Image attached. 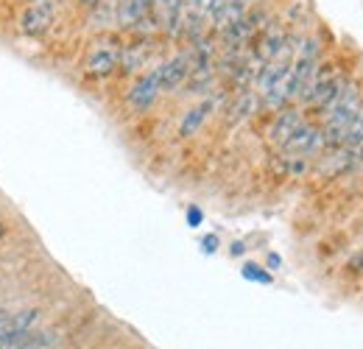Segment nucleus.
Wrapping results in <instances>:
<instances>
[{
  "instance_id": "obj_14",
  "label": "nucleus",
  "mask_w": 363,
  "mask_h": 349,
  "mask_svg": "<svg viewBox=\"0 0 363 349\" xmlns=\"http://www.w3.org/2000/svg\"><path fill=\"white\" fill-rule=\"evenodd\" d=\"M240 271H243V277H246V279H252V282L272 285V274H269V271H263V268H260V265H255V262H246Z\"/></svg>"
},
{
  "instance_id": "obj_3",
  "label": "nucleus",
  "mask_w": 363,
  "mask_h": 349,
  "mask_svg": "<svg viewBox=\"0 0 363 349\" xmlns=\"http://www.w3.org/2000/svg\"><path fill=\"white\" fill-rule=\"evenodd\" d=\"M40 321V313L37 310H23V313H9L3 321H0V344H17V341H26L34 327Z\"/></svg>"
},
{
  "instance_id": "obj_1",
  "label": "nucleus",
  "mask_w": 363,
  "mask_h": 349,
  "mask_svg": "<svg viewBox=\"0 0 363 349\" xmlns=\"http://www.w3.org/2000/svg\"><path fill=\"white\" fill-rule=\"evenodd\" d=\"M358 115H361V89L355 84H344L338 98L327 109V121H324V129H321V143L324 145H341Z\"/></svg>"
},
{
  "instance_id": "obj_4",
  "label": "nucleus",
  "mask_w": 363,
  "mask_h": 349,
  "mask_svg": "<svg viewBox=\"0 0 363 349\" xmlns=\"http://www.w3.org/2000/svg\"><path fill=\"white\" fill-rule=\"evenodd\" d=\"M148 11L157 20V26L162 31H168L171 37H177L184 23V3L182 0H148Z\"/></svg>"
},
{
  "instance_id": "obj_12",
  "label": "nucleus",
  "mask_w": 363,
  "mask_h": 349,
  "mask_svg": "<svg viewBox=\"0 0 363 349\" xmlns=\"http://www.w3.org/2000/svg\"><path fill=\"white\" fill-rule=\"evenodd\" d=\"M145 56H148V48L145 43L132 45V48H121V65L126 70H140L145 65Z\"/></svg>"
},
{
  "instance_id": "obj_16",
  "label": "nucleus",
  "mask_w": 363,
  "mask_h": 349,
  "mask_svg": "<svg viewBox=\"0 0 363 349\" xmlns=\"http://www.w3.org/2000/svg\"><path fill=\"white\" fill-rule=\"evenodd\" d=\"M224 3H227V0H204V11H207V14H216Z\"/></svg>"
},
{
  "instance_id": "obj_19",
  "label": "nucleus",
  "mask_w": 363,
  "mask_h": 349,
  "mask_svg": "<svg viewBox=\"0 0 363 349\" xmlns=\"http://www.w3.org/2000/svg\"><path fill=\"white\" fill-rule=\"evenodd\" d=\"M28 6H34V3H50V0H26Z\"/></svg>"
},
{
  "instance_id": "obj_20",
  "label": "nucleus",
  "mask_w": 363,
  "mask_h": 349,
  "mask_svg": "<svg viewBox=\"0 0 363 349\" xmlns=\"http://www.w3.org/2000/svg\"><path fill=\"white\" fill-rule=\"evenodd\" d=\"M6 316H9V313H6V310H0V321H3V318H6Z\"/></svg>"
},
{
  "instance_id": "obj_5",
  "label": "nucleus",
  "mask_w": 363,
  "mask_h": 349,
  "mask_svg": "<svg viewBox=\"0 0 363 349\" xmlns=\"http://www.w3.org/2000/svg\"><path fill=\"white\" fill-rule=\"evenodd\" d=\"M53 14H56L53 0H50V3H34V6H28V9L23 11V17H20L23 34H28V37L45 34L48 28L53 26Z\"/></svg>"
},
{
  "instance_id": "obj_10",
  "label": "nucleus",
  "mask_w": 363,
  "mask_h": 349,
  "mask_svg": "<svg viewBox=\"0 0 363 349\" xmlns=\"http://www.w3.org/2000/svg\"><path fill=\"white\" fill-rule=\"evenodd\" d=\"M305 121H302V115L296 112V109H282L279 115H277V121H274L272 126V143H277V145H282L294 131L299 129Z\"/></svg>"
},
{
  "instance_id": "obj_15",
  "label": "nucleus",
  "mask_w": 363,
  "mask_h": 349,
  "mask_svg": "<svg viewBox=\"0 0 363 349\" xmlns=\"http://www.w3.org/2000/svg\"><path fill=\"white\" fill-rule=\"evenodd\" d=\"M201 218H204V216H201V210H199V207H190V210H187V223H190V226H199Z\"/></svg>"
},
{
  "instance_id": "obj_13",
  "label": "nucleus",
  "mask_w": 363,
  "mask_h": 349,
  "mask_svg": "<svg viewBox=\"0 0 363 349\" xmlns=\"http://www.w3.org/2000/svg\"><path fill=\"white\" fill-rule=\"evenodd\" d=\"M341 145H344V148H350V151H352V157H361L363 160V112L355 118L352 129H350L347 140H344Z\"/></svg>"
},
{
  "instance_id": "obj_11",
  "label": "nucleus",
  "mask_w": 363,
  "mask_h": 349,
  "mask_svg": "<svg viewBox=\"0 0 363 349\" xmlns=\"http://www.w3.org/2000/svg\"><path fill=\"white\" fill-rule=\"evenodd\" d=\"M210 109H213V101H204V104L193 106V109L184 115V121H182V126H179L182 137H190V134H196V129L204 123V118H207V112H210Z\"/></svg>"
},
{
  "instance_id": "obj_9",
  "label": "nucleus",
  "mask_w": 363,
  "mask_h": 349,
  "mask_svg": "<svg viewBox=\"0 0 363 349\" xmlns=\"http://www.w3.org/2000/svg\"><path fill=\"white\" fill-rule=\"evenodd\" d=\"M157 70H160V84H162V89H177L190 76V53H179V56L168 59Z\"/></svg>"
},
{
  "instance_id": "obj_8",
  "label": "nucleus",
  "mask_w": 363,
  "mask_h": 349,
  "mask_svg": "<svg viewBox=\"0 0 363 349\" xmlns=\"http://www.w3.org/2000/svg\"><path fill=\"white\" fill-rule=\"evenodd\" d=\"M162 92V84H160V70L154 67L151 73H145L140 82H137L132 92H129V104L135 106V109H148L154 101H157V95Z\"/></svg>"
},
{
  "instance_id": "obj_2",
  "label": "nucleus",
  "mask_w": 363,
  "mask_h": 349,
  "mask_svg": "<svg viewBox=\"0 0 363 349\" xmlns=\"http://www.w3.org/2000/svg\"><path fill=\"white\" fill-rule=\"evenodd\" d=\"M347 82L338 76V70L333 67V65H321L313 70V79H311V84L305 89V101L311 104V106H318V109H330V104L338 98V92L344 87Z\"/></svg>"
},
{
  "instance_id": "obj_18",
  "label": "nucleus",
  "mask_w": 363,
  "mask_h": 349,
  "mask_svg": "<svg viewBox=\"0 0 363 349\" xmlns=\"http://www.w3.org/2000/svg\"><path fill=\"white\" fill-rule=\"evenodd\" d=\"M243 249H246L243 243H232V255H243Z\"/></svg>"
},
{
  "instance_id": "obj_17",
  "label": "nucleus",
  "mask_w": 363,
  "mask_h": 349,
  "mask_svg": "<svg viewBox=\"0 0 363 349\" xmlns=\"http://www.w3.org/2000/svg\"><path fill=\"white\" fill-rule=\"evenodd\" d=\"M216 249H218V238H216V235H207V238H204V252L210 255V252H216Z\"/></svg>"
},
{
  "instance_id": "obj_7",
  "label": "nucleus",
  "mask_w": 363,
  "mask_h": 349,
  "mask_svg": "<svg viewBox=\"0 0 363 349\" xmlns=\"http://www.w3.org/2000/svg\"><path fill=\"white\" fill-rule=\"evenodd\" d=\"M121 65V48L115 43H101L87 59V73L90 76H109Z\"/></svg>"
},
{
  "instance_id": "obj_6",
  "label": "nucleus",
  "mask_w": 363,
  "mask_h": 349,
  "mask_svg": "<svg viewBox=\"0 0 363 349\" xmlns=\"http://www.w3.org/2000/svg\"><path fill=\"white\" fill-rule=\"evenodd\" d=\"M318 145H324V143H321V131H318L316 126L302 123L299 129L282 143V151H285V154H296V157H311Z\"/></svg>"
}]
</instances>
